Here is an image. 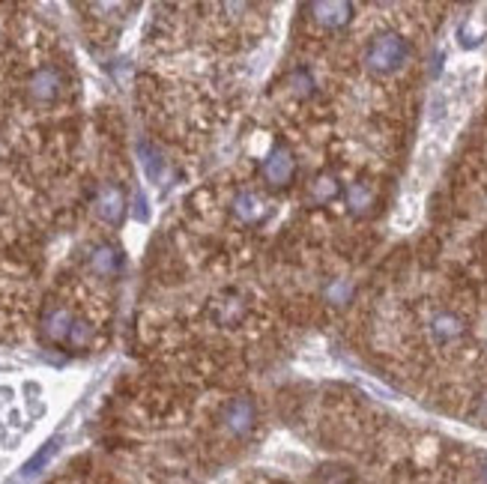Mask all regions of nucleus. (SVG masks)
<instances>
[{"mask_svg": "<svg viewBox=\"0 0 487 484\" xmlns=\"http://www.w3.org/2000/svg\"><path fill=\"white\" fill-rule=\"evenodd\" d=\"M407 60H409V42L400 34H395V30H386V34L371 39V46L365 48V67L374 75H392Z\"/></svg>", "mask_w": 487, "mask_h": 484, "instance_id": "f257e3e1", "label": "nucleus"}, {"mask_svg": "<svg viewBox=\"0 0 487 484\" xmlns=\"http://www.w3.org/2000/svg\"><path fill=\"white\" fill-rule=\"evenodd\" d=\"M254 425H257V407H254L252 397H236V401H231L224 407L222 427H224L227 437L245 439L254 430Z\"/></svg>", "mask_w": 487, "mask_h": 484, "instance_id": "f03ea898", "label": "nucleus"}, {"mask_svg": "<svg viewBox=\"0 0 487 484\" xmlns=\"http://www.w3.org/2000/svg\"><path fill=\"white\" fill-rule=\"evenodd\" d=\"M294 177H296V159L285 144H278L264 161V180L273 189H287L290 182H294Z\"/></svg>", "mask_w": 487, "mask_h": 484, "instance_id": "7ed1b4c3", "label": "nucleus"}, {"mask_svg": "<svg viewBox=\"0 0 487 484\" xmlns=\"http://www.w3.org/2000/svg\"><path fill=\"white\" fill-rule=\"evenodd\" d=\"M311 18L317 21L320 27L326 30H341L353 21V4H344V0H329V4H308L306 6Z\"/></svg>", "mask_w": 487, "mask_h": 484, "instance_id": "20e7f679", "label": "nucleus"}, {"mask_svg": "<svg viewBox=\"0 0 487 484\" xmlns=\"http://www.w3.org/2000/svg\"><path fill=\"white\" fill-rule=\"evenodd\" d=\"M231 212H233V219H236V221H243V224H257V221H264V219H266V203H264L261 195H257V191L243 189V191H236V195H233V201H231Z\"/></svg>", "mask_w": 487, "mask_h": 484, "instance_id": "39448f33", "label": "nucleus"}, {"mask_svg": "<svg viewBox=\"0 0 487 484\" xmlns=\"http://www.w3.org/2000/svg\"><path fill=\"white\" fill-rule=\"evenodd\" d=\"M428 329H430V335H434V341L442 344V347H449V344L467 335V326H463V320L454 314V311H437V314L430 317Z\"/></svg>", "mask_w": 487, "mask_h": 484, "instance_id": "423d86ee", "label": "nucleus"}, {"mask_svg": "<svg viewBox=\"0 0 487 484\" xmlns=\"http://www.w3.org/2000/svg\"><path fill=\"white\" fill-rule=\"evenodd\" d=\"M57 88H60L57 69H42L34 75V81H30V93H34V99H39V102L54 99V96H57Z\"/></svg>", "mask_w": 487, "mask_h": 484, "instance_id": "0eeeda50", "label": "nucleus"}, {"mask_svg": "<svg viewBox=\"0 0 487 484\" xmlns=\"http://www.w3.org/2000/svg\"><path fill=\"white\" fill-rule=\"evenodd\" d=\"M347 207L356 212V215H362L374 207V189L368 186V182H353L350 191H347Z\"/></svg>", "mask_w": 487, "mask_h": 484, "instance_id": "6e6552de", "label": "nucleus"}, {"mask_svg": "<svg viewBox=\"0 0 487 484\" xmlns=\"http://www.w3.org/2000/svg\"><path fill=\"white\" fill-rule=\"evenodd\" d=\"M341 195V182L335 180L332 174H320L317 180L311 182V198L317 203H326V201H335Z\"/></svg>", "mask_w": 487, "mask_h": 484, "instance_id": "1a4fd4ad", "label": "nucleus"}, {"mask_svg": "<svg viewBox=\"0 0 487 484\" xmlns=\"http://www.w3.org/2000/svg\"><path fill=\"white\" fill-rule=\"evenodd\" d=\"M484 34H487V21L479 18V15H470L461 27V46H467V48L479 46V42L484 39Z\"/></svg>", "mask_w": 487, "mask_h": 484, "instance_id": "9d476101", "label": "nucleus"}, {"mask_svg": "<svg viewBox=\"0 0 487 484\" xmlns=\"http://www.w3.org/2000/svg\"><path fill=\"white\" fill-rule=\"evenodd\" d=\"M245 317V303L243 299H224V303H219V308H215V320L222 323V326H231V323L243 320Z\"/></svg>", "mask_w": 487, "mask_h": 484, "instance_id": "9b49d317", "label": "nucleus"}, {"mask_svg": "<svg viewBox=\"0 0 487 484\" xmlns=\"http://www.w3.org/2000/svg\"><path fill=\"white\" fill-rule=\"evenodd\" d=\"M326 299L332 305H347L353 299V284L347 278H335V282L326 284Z\"/></svg>", "mask_w": 487, "mask_h": 484, "instance_id": "f8f14e48", "label": "nucleus"}, {"mask_svg": "<svg viewBox=\"0 0 487 484\" xmlns=\"http://www.w3.org/2000/svg\"><path fill=\"white\" fill-rule=\"evenodd\" d=\"M102 215H105L108 221H120L123 198H120V191H117V189H105V195H102Z\"/></svg>", "mask_w": 487, "mask_h": 484, "instance_id": "ddd939ff", "label": "nucleus"}, {"mask_svg": "<svg viewBox=\"0 0 487 484\" xmlns=\"http://www.w3.org/2000/svg\"><path fill=\"white\" fill-rule=\"evenodd\" d=\"M93 266H96V273L111 275L117 269V252L114 249H99V252H96V257H93Z\"/></svg>", "mask_w": 487, "mask_h": 484, "instance_id": "4468645a", "label": "nucleus"}, {"mask_svg": "<svg viewBox=\"0 0 487 484\" xmlns=\"http://www.w3.org/2000/svg\"><path fill=\"white\" fill-rule=\"evenodd\" d=\"M479 479H482V484H487V458L482 460V469H479Z\"/></svg>", "mask_w": 487, "mask_h": 484, "instance_id": "2eb2a0df", "label": "nucleus"}]
</instances>
